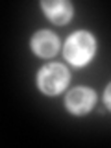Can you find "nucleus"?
<instances>
[{"label":"nucleus","mask_w":111,"mask_h":148,"mask_svg":"<svg viewBox=\"0 0 111 148\" xmlns=\"http://www.w3.org/2000/svg\"><path fill=\"white\" fill-rule=\"evenodd\" d=\"M96 52V41L89 32H76L67 39L65 43V59L69 63L76 65V67H83L92 59Z\"/></svg>","instance_id":"f257e3e1"},{"label":"nucleus","mask_w":111,"mask_h":148,"mask_svg":"<svg viewBox=\"0 0 111 148\" xmlns=\"http://www.w3.org/2000/svg\"><path fill=\"white\" fill-rule=\"evenodd\" d=\"M67 67L61 63H48L37 74V85L45 95H59L65 87L69 85V76Z\"/></svg>","instance_id":"f03ea898"},{"label":"nucleus","mask_w":111,"mask_h":148,"mask_svg":"<svg viewBox=\"0 0 111 148\" xmlns=\"http://www.w3.org/2000/svg\"><path fill=\"white\" fill-rule=\"evenodd\" d=\"M96 104V95L89 87H76V89L67 92L65 106L72 115H85L92 109Z\"/></svg>","instance_id":"7ed1b4c3"},{"label":"nucleus","mask_w":111,"mask_h":148,"mask_svg":"<svg viewBox=\"0 0 111 148\" xmlns=\"http://www.w3.org/2000/svg\"><path fill=\"white\" fill-rule=\"evenodd\" d=\"M32 50L39 58H52L59 50V41L52 32L41 30L37 34H34V37H32Z\"/></svg>","instance_id":"20e7f679"},{"label":"nucleus","mask_w":111,"mask_h":148,"mask_svg":"<svg viewBox=\"0 0 111 148\" xmlns=\"http://www.w3.org/2000/svg\"><path fill=\"white\" fill-rule=\"evenodd\" d=\"M41 8L54 24H67L72 18V4L67 0H45Z\"/></svg>","instance_id":"39448f33"},{"label":"nucleus","mask_w":111,"mask_h":148,"mask_svg":"<svg viewBox=\"0 0 111 148\" xmlns=\"http://www.w3.org/2000/svg\"><path fill=\"white\" fill-rule=\"evenodd\" d=\"M104 102H106V106H108V109H111V83L104 91Z\"/></svg>","instance_id":"423d86ee"}]
</instances>
